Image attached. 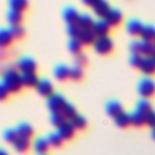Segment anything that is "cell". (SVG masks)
Returning a JSON list of instances; mask_svg holds the SVG:
<instances>
[{
  "label": "cell",
  "instance_id": "ac0fdd59",
  "mask_svg": "<svg viewBox=\"0 0 155 155\" xmlns=\"http://www.w3.org/2000/svg\"><path fill=\"white\" fill-rule=\"evenodd\" d=\"M105 111L108 115L115 117L117 114H120L121 111H124V107H122V103L119 102L117 99H110L105 104Z\"/></svg>",
  "mask_w": 155,
  "mask_h": 155
},
{
  "label": "cell",
  "instance_id": "44dd1931",
  "mask_svg": "<svg viewBox=\"0 0 155 155\" xmlns=\"http://www.w3.org/2000/svg\"><path fill=\"white\" fill-rule=\"evenodd\" d=\"M96 34L93 33L92 29H81L80 34L78 36V40L82 44V45H93L94 40H96Z\"/></svg>",
  "mask_w": 155,
  "mask_h": 155
},
{
  "label": "cell",
  "instance_id": "7bdbcfd3",
  "mask_svg": "<svg viewBox=\"0 0 155 155\" xmlns=\"http://www.w3.org/2000/svg\"><path fill=\"white\" fill-rule=\"evenodd\" d=\"M5 58H6V51L0 48V61H4Z\"/></svg>",
  "mask_w": 155,
  "mask_h": 155
},
{
  "label": "cell",
  "instance_id": "d590c367",
  "mask_svg": "<svg viewBox=\"0 0 155 155\" xmlns=\"http://www.w3.org/2000/svg\"><path fill=\"white\" fill-rule=\"evenodd\" d=\"M2 137H4V139H5L7 143H11V144H13V143L18 139V134H17L16 128H10V127L4 131Z\"/></svg>",
  "mask_w": 155,
  "mask_h": 155
},
{
  "label": "cell",
  "instance_id": "836d02e7",
  "mask_svg": "<svg viewBox=\"0 0 155 155\" xmlns=\"http://www.w3.org/2000/svg\"><path fill=\"white\" fill-rule=\"evenodd\" d=\"M28 1L25 0H10L8 1V6L12 10H16V11H19V12H24L28 7Z\"/></svg>",
  "mask_w": 155,
  "mask_h": 155
},
{
  "label": "cell",
  "instance_id": "7402d4cb",
  "mask_svg": "<svg viewBox=\"0 0 155 155\" xmlns=\"http://www.w3.org/2000/svg\"><path fill=\"white\" fill-rule=\"evenodd\" d=\"M13 36L10 31V28H0V48L5 50L11 46L13 42Z\"/></svg>",
  "mask_w": 155,
  "mask_h": 155
},
{
  "label": "cell",
  "instance_id": "9a60e30c",
  "mask_svg": "<svg viewBox=\"0 0 155 155\" xmlns=\"http://www.w3.org/2000/svg\"><path fill=\"white\" fill-rule=\"evenodd\" d=\"M22 76V84H23V87H27V88H35L38 82H39V76L36 74V71H30V73H22L21 74Z\"/></svg>",
  "mask_w": 155,
  "mask_h": 155
},
{
  "label": "cell",
  "instance_id": "7a4b0ae2",
  "mask_svg": "<svg viewBox=\"0 0 155 155\" xmlns=\"http://www.w3.org/2000/svg\"><path fill=\"white\" fill-rule=\"evenodd\" d=\"M128 62L132 67L139 69L145 75L155 74V59L153 58V56H142V54L131 53Z\"/></svg>",
  "mask_w": 155,
  "mask_h": 155
},
{
  "label": "cell",
  "instance_id": "4fadbf2b",
  "mask_svg": "<svg viewBox=\"0 0 155 155\" xmlns=\"http://www.w3.org/2000/svg\"><path fill=\"white\" fill-rule=\"evenodd\" d=\"M91 8H92L93 13L97 15L99 18H104L107 16V13L109 12V10L111 8V6L105 0H94V4Z\"/></svg>",
  "mask_w": 155,
  "mask_h": 155
},
{
  "label": "cell",
  "instance_id": "4dcf8cb0",
  "mask_svg": "<svg viewBox=\"0 0 155 155\" xmlns=\"http://www.w3.org/2000/svg\"><path fill=\"white\" fill-rule=\"evenodd\" d=\"M62 115L64 116V119L67 120V121H70L78 113H76V109H75V107L71 104V103H69V102H67V104L63 107V109H62Z\"/></svg>",
  "mask_w": 155,
  "mask_h": 155
},
{
  "label": "cell",
  "instance_id": "8992f818",
  "mask_svg": "<svg viewBox=\"0 0 155 155\" xmlns=\"http://www.w3.org/2000/svg\"><path fill=\"white\" fill-rule=\"evenodd\" d=\"M15 68L22 74V73H30V71H36L38 69V64L36 62L28 56H23L19 57L16 63H15Z\"/></svg>",
  "mask_w": 155,
  "mask_h": 155
},
{
  "label": "cell",
  "instance_id": "277c9868",
  "mask_svg": "<svg viewBox=\"0 0 155 155\" xmlns=\"http://www.w3.org/2000/svg\"><path fill=\"white\" fill-rule=\"evenodd\" d=\"M93 50L101 56H108L114 51V40L109 35L97 36L93 42Z\"/></svg>",
  "mask_w": 155,
  "mask_h": 155
},
{
  "label": "cell",
  "instance_id": "f35d334b",
  "mask_svg": "<svg viewBox=\"0 0 155 155\" xmlns=\"http://www.w3.org/2000/svg\"><path fill=\"white\" fill-rule=\"evenodd\" d=\"M87 63H88L87 56H86L85 53H82V52L79 53V54H76V56L74 57V64H75V65H79V67L84 68V67L87 65Z\"/></svg>",
  "mask_w": 155,
  "mask_h": 155
},
{
  "label": "cell",
  "instance_id": "e575fe53",
  "mask_svg": "<svg viewBox=\"0 0 155 155\" xmlns=\"http://www.w3.org/2000/svg\"><path fill=\"white\" fill-rule=\"evenodd\" d=\"M10 31H11V34H12V36H13L15 40H21V39H23L24 35H25V30H24V28H23L22 24L11 25V27H10Z\"/></svg>",
  "mask_w": 155,
  "mask_h": 155
},
{
  "label": "cell",
  "instance_id": "484cf974",
  "mask_svg": "<svg viewBox=\"0 0 155 155\" xmlns=\"http://www.w3.org/2000/svg\"><path fill=\"white\" fill-rule=\"evenodd\" d=\"M114 119V122L116 126L121 127V128H125V127H128L131 125V119H130V113L127 111H121L120 114H117Z\"/></svg>",
  "mask_w": 155,
  "mask_h": 155
},
{
  "label": "cell",
  "instance_id": "3957f363",
  "mask_svg": "<svg viewBox=\"0 0 155 155\" xmlns=\"http://www.w3.org/2000/svg\"><path fill=\"white\" fill-rule=\"evenodd\" d=\"M128 48L133 54H142V56H151L153 52L155 51V45L153 41H147V40H132L128 44Z\"/></svg>",
  "mask_w": 155,
  "mask_h": 155
},
{
  "label": "cell",
  "instance_id": "d4e9b609",
  "mask_svg": "<svg viewBox=\"0 0 155 155\" xmlns=\"http://www.w3.org/2000/svg\"><path fill=\"white\" fill-rule=\"evenodd\" d=\"M130 119H131V125L136 127H140L145 125V114L134 109L132 113H130Z\"/></svg>",
  "mask_w": 155,
  "mask_h": 155
},
{
  "label": "cell",
  "instance_id": "f6af8a7d",
  "mask_svg": "<svg viewBox=\"0 0 155 155\" xmlns=\"http://www.w3.org/2000/svg\"><path fill=\"white\" fill-rule=\"evenodd\" d=\"M0 155H8V153L4 148H0Z\"/></svg>",
  "mask_w": 155,
  "mask_h": 155
},
{
  "label": "cell",
  "instance_id": "603a6c76",
  "mask_svg": "<svg viewBox=\"0 0 155 155\" xmlns=\"http://www.w3.org/2000/svg\"><path fill=\"white\" fill-rule=\"evenodd\" d=\"M6 21L11 25H18L23 21V12H19V11H16V10L10 8L6 12Z\"/></svg>",
  "mask_w": 155,
  "mask_h": 155
},
{
  "label": "cell",
  "instance_id": "4316f807",
  "mask_svg": "<svg viewBox=\"0 0 155 155\" xmlns=\"http://www.w3.org/2000/svg\"><path fill=\"white\" fill-rule=\"evenodd\" d=\"M140 38L143 40H147V41H154V39H155V25L150 24V23L144 24L143 29H142V33H140Z\"/></svg>",
  "mask_w": 155,
  "mask_h": 155
},
{
  "label": "cell",
  "instance_id": "f1b7e54d",
  "mask_svg": "<svg viewBox=\"0 0 155 155\" xmlns=\"http://www.w3.org/2000/svg\"><path fill=\"white\" fill-rule=\"evenodd\" d=\"M46 138H47L50 145L53 147V148H61L63 145V143H64V139L61 137V134L57 131L56 132H50Z\"/></svg>",
  "mask_w": 155,
  "mask_h": 155
},
{
  "label": "cell",
  "instance_id": "bcb514c9",
  "mask_svg": "<svg viewBox=\"0 0 155 155\" xmlns=\"http://www.w3.org/2000/svg\"><path fill=\"white\" fill-rule=\"evenodd\" d=\"M151 56H153V58H154V59H155V51H154V52H153V54H151Z\"/></svg>",
  "mask_w": 155,
  "mask_h": 155
},
{
  "label": "cell",
  "instance_id": "ffe728a7",
  "mask_svg": "<svg viewBox=\"0 0 155 155\" xmlns=\"http://www.w3.org/2000/svg\"><path fill=\"white\" fill-rule=\"evenodd\" d=\"M93 23H94V19L88 12H81L76 21V24L81 29H92Z\"/></svg>",
  "mask_w": 155,
  "mask_h": 155
},
{
  "label": "cell",
  "instance_id": "60d3db41",
  "mask_svg": "<svg viewBox=\"0 0 155 155\" xmlns=\"http://www.w3.org/2000/svg\"><path fill=\"white\" fill-rule=\"evenodd\" d=\"M10 97V92L6 90V87L2 85V82L0 81V102H5L7 101V98Z\"/></svg>",
  "mask_w": 155,
  "mask_h": 155
},
{
  "label": "cell",
  "instance_id": "2e32d148",
  "mask_svg": "<svg viewBox=\"0 0 155 155\" xmlns=\"http://www.w3.org/2000/svg\"><path fill=\"white\" fill-rule=\"evenodd\" d=\"M53 76L59 80V81H65L69 79V75H70V67L61 63V64H57L54 65L53 68Z\"/></svg>",
  "mask_w": 155,
  "mask_h": 155
},
{
  "label": "cell",
  "instance_id": "ee69618b",
  "mask_svg": "<svg viewBox=\"0 0 155 155\" xmlns=\"http://www.w3.org/2000/svg\"><path fill=\"white\" fill-rule=\"evenodd\" d=\"M150 134H151V138L155 140V127H153V128H151V131H150Z\"/></svg>",
  "mask_w": 155,
  "mask_h": 155
},
{
  "label": "cell",
  "instance_id": "e0dca14e",
  "mask_svg": "<svg viewBox=\"0 0 155 155\" xmlns=\"http://www.w3.org/2000/svg\"><path fill=\"white\" fill-rule=\"evenodd\" d=\"M143 23L137 19V18H130L127 22H126V31L131 35H140L142 33V29H143Z\"/></svg>",
  "mask_w": 155,
  "mask_h": 155
},
{
  "label": "cell",
  "instance_id": "9c48e42d",
  "mask_svg": "<svg viewBox=\"0 0 155 155\" xmlns=\"http://www.w3.org/2000/svg\"><path fill=\"white\" fill-rule=\"evenodd\" d=\"M104 19L109 23L110 27H117V25L121 24V22L124 19V15H122V12L119 7H113L111 6V8L109 10V12L104 17Z\"/></svg>",
  "mask_w": 155,
  "mask_h": 155
},
{
  "label": "cell",
  "instance_id": "6da1fadb",
  "mask_svg": "<svg viewBox=\"0 0 155 155\" xmlns=\"http://www.w3.org/2000/svg\"><path fill=\"white\" fill-rule=\"evenodd\" d=\"M1 82L10 94H17L23 88L21 73L16 68H6L1 73Z\"/></svg>",
  "mask_w": 155,
  "mask_h": 155
},
{
  "label": "cell",
  "instance_id": "cb8c5ba5",
  "mask_svg": "<svg viewBox=\"0 0 155 155\" xmlns=\"http://www.w3.org/2000/svg\"><path fill=\"white\" fill-rule=\"evenodd\" d=\"M12 147H13V149H15L17 153L24 154V153H27V151L31 148V143H30V139L18 137V139L13 143V145H12Z\"/></svg>",
  "mask_w": 155,
  "mask_h": 155
},
{
  "label": "cell",
  "instance_id": "8d00e7d4",
  "mask_svg": "<svg viewBox=\"0 0 155 155\" xmlns=\"http://www.w3.org/2000/svg\"><path fill=\"white\" fill-rule=\"evenodd\" d=\"M67 120L64 119V116L62 115V113H51L50 115V122L54 126V127H59L62 124H64Z\"/></svg>",
  "mask_w": 155,
  "mask_h": 155
},
{
  "label": "cell",
  "instance_id": "52a82bcc",
  "mask_svg": "<svg viewBox=\"0 0 155 155\" xmlns=\"http://www.w3.org/2000/svg\"><path fill=\"white\" fill-rule=\"evenodd\" d=\"M65 104L67 101L59 93H53L48 98H46V107L51 113H61Z\"/></svg>",
  "mask_w": 155,
  "mask_h": 155
},
{
  "label": "cell",
  "instance_id": "f546056e",
  "mask_svg": "<svg viewBox=\"0 0 155 155\" xmlns=\"http://www.w3.org/2000/svg\"><path fill=\"white\" fill-rule=\"evenodd\" d=\"M67 46H68V50H69L74 56H76V54H79V53L82 52V46H84V45H82L78 39L70 38V39L68 40V42H67Z\"/></svg>",
  "mask_w": 155,
  "mask_h": 155
},
{
  "label": "cell",
  "instance_id": "8fae6325",
  "mask_svg": "<svg viewBox=\"0 0 155 155\" xmlns=\"http://www.w3.org/2000/svg\"><path fill=\"white\" fill-rule=\"evenodd\" d=\"M110 28L111 27L109 25V23L104 18H98V19H94L92 30L96 34V36H104V35L109 34Z\"/></svg>",
  "mask_w": 155,
  "mask_h": 155
},
{
  "label": "cell",
  "instance_id": "d6986e66",
  "mask_svg": "<svg viewBox=\"0 0 155 155\" xmlns=\"http://www.w3.org/2000/svg\"><path fill=\"white\" fill-rule=\"evenodd\" d=\"M16 131H17L18 137H21V138L30 139L34 136V128L28 122H21V124H18L17 127H16Z\"/></svg>",
  "mask_w": 155,
  "mask_h": 155
},
{
  "label": "cell",
  "instance_id": "ba28073f",
  "mask_svg": "<svg viewBox=\"0 0 155 155\" xmlns=\"http://www.w3.org/2000/svg\"><path fill=\"white\" fill-rule=\"evenodd\" d=\"M53 88H54V87H53L52 81L48 80V79H45V78L40 79L39 82H38V85H36V87H35L36 92H38L40 96L46 97V98H48L51 94L54 93V92H53Z\"/></svg>",
  "mask_w": 155,
  "mask_h": 155
},
{
  "label": "cell",
  "instance_id": "83f0119b",
  "mask_svg": "<svg viewBox=\"0 0 155 155\" xmlns=\"http://www.w3.org/2000/svg\"><path fill=\"white\" fill-rule=\"evenodd\" d=\"M71 125L75 127L76 131H84L87 127V120L84 115L81 114H76L71 120H70Z\"/></svg>",
  "mask_w": 155,
  "mask_h": 155
},
{
  "label": "cell",
  "instance_id": "b9f144b4",
  "mask_svg": "<svg viewBox=\"0 0 155 155\" xmlns=\"http://www.w3.org/2000/svg\"><path fill=\"white\" fill-rule=\"evenodd\" d=\"M82 4H84V5H86V6L92 7V6H93V4H94V0H82Z\"/></svg>",
  "mask_w": 155,
  "mask_h": 155
},
{
  "label": "cell",
  "instance_id": "30bf717a",
  "mask_svg": "<svg viewBox=\"0 0 155 155\" xmlns=\"http://www.w3.org/2000/svg\"><path fill=\"white\" fill-rule=\"evenodd\" d=\"M51 145H50L47 138H45V137H35L33 143H31L33 150L39 155H46V153L48 151Z\"/></svg>",
  "mask_w": 155,
  "mask_h": 155
},
{
  "label": "cell",
  "instance_id": "d6a6232c",
  "mask_svg": "<svg viewBox=\"0 0 155 155\" xmlns=\"http://www.w3.org/2000/svg\"><path fill=\"white\" fill-rule=\"evenodd\" d=\"M84 78V68L79 67V65H73L70 67V75L69 79L73 81H81Z\"/></svg>",
  "mask_w": 155,
  "mask_h": 155
},
{
  "label": "cell",
  "instance_id": "7dc6e473",
  "mask_svg": "<svg viewBox=\"0 0 155 155\" xmlns=\"http://www.w3.org/2000/svg\"><path fill=\"white\" fill-rule=\"evenodd\" d=\"M153 42H154V45H155V39H154V41H153Z\"/></svg>",
  "mask_w": 155,
  "mask_h": 155
},
{
  "label": "cell",
  "instance_id": "1f68e13d",
  "mask_svg": "<svg viewBox=\"0 0 155 155\" xmlns=\"http://www.w3.org/2000/svg\"><path fill=\"white\" fill-rule=\"evenodd\" d=\"M134 109H137V110H139V111L147 114V113L150 111L153 108H151V103H150L149 99H147V98H139V99L136 102Z\"/></svg>",
  "mask_w": 155,
  "mask_h": 155
},
{
  "label": "cell",
  "instance_id": "74e56055",
  "mask_svg": "<svg viewBox=\"0 0 155 155\" xmlns=\"http://www.w3.org/2000/svg\"><path fill=\"white\" fill-rule=\"evenodd\" d=\"M80 30H81V28H80L76 23L67 24V34H68L70 38L78 39V36H79V34H80Z\"/></svg>",
  "mask_w": 155,
  "mask_h": 155
},
{
  "label": "cell",
  "instance_id": "5bb4252c",
  "mask_svg": "<svg viewBox=\"0 0 155 155\" xmlns=\"http://www.w3.org/2000/svg\"><path fill=\"white\" fill-rule=\"evenodd\" d=\"M79 15H80V13L78 12V10H76L74 6H71V5L65 6V7L63 8V11H62V17H63V19L67 22V24L76 23L78 18H79Z\"/></svg>",
  "mask_w": 155,
  "mask_h": 155
},
{
  "label": "cell",
  "instance_id": "5b68a950",
  "mask_svg": "<svg viewBox=\"0 0 155 155\" xmlns=\"http://www.w3.org/2000/svg\"><path fill=\"white\" fill-rule=\"evenodd\" d=\"M137 92L142 98H150L155 94V81L150 76H143L138 80Z\"/></svg>",
  "mask_w": 155,
  "mask_h": 155
},
{
  "label": "cell",
  "instance_id": "7c38bea8",
  "mask_svg": "<svg viewBox=\"0 0 155 155\" xmlns=\"http://www.w3.org/2000/svg\"><path fill=\"white\" fill-rule=\"evenodd\" d=\"M57 132L61 134V137H62L64 140H71V139L75 137L76 130H75V127L71 125L70 121H65L64 124H62V125L57 128Z\"/></svg>",
  "mask_w": 155,
  "mask_h": 155
},
{
  "label": "cell",
  "instance_id": "ab89813d",
  "mask_svg": "<svg viewBox=\"0 0 155 155\" xmlns=\"http://www.w3.org/2000/svg\"><path fill=\"white\" fill-rule=\"evenodd\" d=\"M145 125H148L149 127H155V110L151 109L150 111H148L145 114Z\"/></svg>",
  "mask_w": 155,
  "mask_h": 155
}]
</instances>
